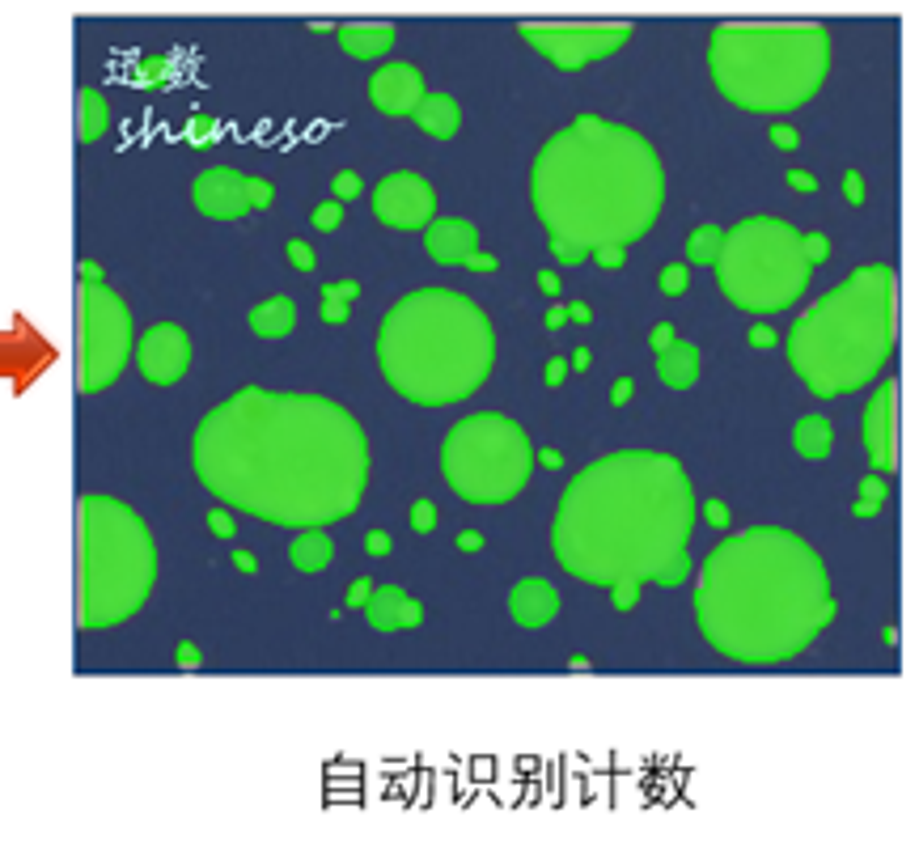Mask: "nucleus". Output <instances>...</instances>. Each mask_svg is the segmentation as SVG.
<instances>
[{
	"label": "nucleus",
	"instance_id": "f257e3e1",
	"mask_svg": "<svg viewBox=\"0 0 919 843\" xmlns=\"http://www.w3.org/2000/svg\"><path fill=\"white\" fill-rule=\"evenodd\" d=\"M191 462L221 509L272 526H335L369 488V437L327 394L246 386L195 428Z\"/></svg>",
	"mask_w": 919,
	"mask_h": 843
},
{
	"label": "nucleus",
	"instance_id": "f03ea898",
	"mask_svg": "<svg viewBox=\"0 0 919 843\" xmlns=\"http://www.w3.org/2000/svg\"><path fill=\"white\" fill-rule=\"evenodd\" d=\"M695 492L687 466L661 450H619L581 466L551 517V555L572 581L678 589L691 581Z\"/></svg>",
	"mask_w": 919,
	"mask_h": 843
},
{
	"label": "nucleus",
	"instance_id": "7ed1b4c3",
	"mask_svg": "<svg viewBox=\"0 0 919 843\" xmlns=\"http://www.w3.org/2000/svg\"><path fill=\"white\" fill-rule=\"evenodd\" d=\"M835 619L822 555L801 534L750 526L704 555L695 585L699 636L733 666L797 661Z\"/></svg>",
	"mask_w": 919,
	"mask_h": 843
},
{
	"label": "nucleus",
	"instance_id": "20e7f679",
	"mask_svg": "<svg viewBox=\"0 0 919 843\" xmlns=\"http://www.w3.org/2000/svg\"><path fill=\"white\" fill-rule=\"evenodd\" d=\"M530 204L547 242L632 246L657 225L665 204V170L648 140L598 115L560 128L530 166Z\"/></svg>",
	"mask_w": 919,
	"mask_h": 843
},
{
	"label": "nucleus",
	"instance_id": "39448f33",
	"mask_svg": "<svg viewBox=\"0 0 919 843\" xmlns=\"http://www.w3.org/2000/svg\"><path fill=\"white\" fill-rule=\"evenodd\" d=\"M496 331L483 306L454 289L399 297L377 327V369L399 399L416 407L462 403L488 382Z\"/></svg>",
	"mask_w": 919,
	"mask_h": 843
},
{
	"label": "nucleus",
	"instance_id": "423d86ee",
	"mask_svg": "<svg viewBox=\"0 0 919 843\" xmlns=\"http://www.w3.org/2000/svg\"><path fill=\"white\" fill-rule=\"evenodd\" d=\"M898 348V272L894 263H864L826 289L788 327L784 352L792 373L818 399L856 394Z\"/></svg>",
	"mask_w": 919,
	"mask_h": 843
},
{
	"label": "nucleus",
	"instance_id": "0eeeda50",
	"mask_svg": "<svg viewBox=\"0 0 919 843\" xmlns=\"http://www.w3.org/2000/svg\"><path fill=\"white\" fill-rule=\"evenodd\" d=\"M708 73L720 98L746 115H792L831 73L822 22H720L708 39Z\"/></svg>",
	"mask_w": 919,
	"mask_h": 843
},
{
	"label": "nucleus",
	"instance_id": "6e6552de",
	"mask_svg": "<svg viewBox=\"0 0 919 843\" xmlns=\"http://www.w3.org/2000/svg\"><path fill=\"white\" fill-rule=\"evenodd\" d=\"M157 547L144 517L115 496L89 492L77 505V623L106 632L128 623L153 594Z\"/></svg>",
	"mask_w": 919,
	"mask_h": 843
},
{
	"label": "nucleus",
	"instance_id": "1a4fd4ad",
	"mask_svg": "<svg viewBox=\"0 0 919 843\" xmlns=\"http://www.w3.org/2000/svg\"><path fill=\"white\" fill-rule=\"evenodd\" d=\"M712 267L729 306L746 314H780L797 306L814 276L801 250V229L780 217H750L725 229Z\"/></svg>",
	"mask_w": 919,
	"mask_h": 843
},
{
	"label": "nucleus",
	"instance_id": "9d476101",
	"mask_svg": "<svg viewBox=\"0 0 919 843\" xmlns=\"http://www.w3.org/2000/svg\"><path fill=\"white\" fill-rule=\"evenodd\" d=\"M534 445L526 428L500 411H475L449 424L441 441V475L466 505H509L526 492Z\"/></svg>",
	"mask_w": 919,
	"mask_h": 843
},
{
	"label": "nucleus",
	"instance_id": "9b49d317",
	"mask_svg": "<svg viewBox=\"0 0 919 843\" xmlns=\"http://www.w3.org/2000/svg\"><path fill=\"white\" fill-rule=\"evenodd\" d=\"M136 348L128 301L106 280H85L77 293V386L81 394H102L119 382Z\"/></svg>",
	"mask_w": 919,
	"mask_h": 843
},
{
	"label": "nucleus",
	"instance_id": "f8f14e48",
	"mask_svg": "<svg viewBox=\"0 0 919 843\" xmlns=\"http://www.w3.org/2000/svg\"><path fill=\"white\" fill-rule=\"evenodd\" d=\"M517 34L526 39L547 64H555L560 73H581L593 60H610L615 51L627 47V39L636 34L632 22H521Z\"/></svg>",
	"mask_w": 919,
	"mask_h": 843
},
{
	"label": "nucleus",
	"instance_id": "ddd939ff",
	"mask_svg": "<svg viewBox=\"0 0 919 843\" xmlns=\"http://www.w3.org/2000/svg\"><path fill=\"white\" fill-rule=\"evenodd\" d=\"M373 217L390 229H428L437 221V191L424 174L394 170L373 187Z\"/></svg>",
	"mask_w": 919,
	"mask_h": 843
},
{
	"label": "nucleus",
	"instance_id": "4468645a",
	"mask_svg": "<svg viewBox=\"0 0 919 843\" xmlns=\"http://www.w3.org/2000/svg\"><path fill=\"white\" fill-rule=\"evenodd\" d=\"M136 369L149 386H174L183 382L191 365V339L178 322H153L149 331L136 339Z\"/></svg>",
	"mask_w": 919,
	"mask_h": 843
},
{
	"label": "nucleus",
	"instance_id": "2eb2a0df",
	"mask_svg": "<svg viewBox=\"0 0 919 843\" xmlns=\"http://www.w3.org/2000/svg\"><path fill=\"white\" fill-rule=\"evenodd\" d=\"M864 450H869L873 475L898 471V382L886 378L881 390H873L864 407Z\"/></svg>",
	"mask_w": 919,
	"mask_h": 843
},
{
	"label": "nucleus",
	"instance_id": "dca6fc26",
	"mask_svg": "<svg viewBox=\"0 0 919 843\" xmlns=\"http://www.w3.org/2000/svg\"><path fill=\"white\" fill-rule=\"evenodd\" d=\"M191 200L212 221H242L246 212H255V200H250V174L233 170V166L204 170L191 187Z\"/></svg>",
	"mask_w": 919,
	"mask_h": 843
},
{
	"label": "nucleus",
	"instance_id": "f3484780",
	"mask_svg": "<svg viewBox=\"0 0 919 843\" xmlns=\"http://www.w3.org/2000/svg\"><path fill=\"white\" fill-rule=\"evenodd\" d=\"M424 94L428 89H424V77H420L416 64H386V68H377L373 81H369V102L390 119L411 115Z\"/></svg>",
	"mask_w": 919,
	"mask_h": 843
},
{
	"label": "nucleus",
	"instance_id": "a211bd4d",
	"mask_svg": "<svg viewBox=\"0 0 919 843\" xmlns=\"http://www.w3.org/2000/svg\"><path fill=\"white\" fill-rule=\"evenodd\" d=\"M509 615H513L517 627L538 632V627H547L555 615H560V589H555L551 581H543V577L517 581V589L509 594Z\"/></svg>",
	"mask_w": 919,
	"mask_h": 843
},
{
	"label": "nucleus",
	"instance_id": "6ab92c4d",
	"mask_svg": "<svg viewBox=\"0 0 919 843\" xmlns=\"http://www.w3.org/2000/svg\"><path fill=\"white\" fill-rule=\"evenodd\" d=\"M365 615H369V627H377V632H411V627H420L424 606L411 594H403L399 585H382L369 594Z\"/></svg>",
	"mask_w": 919,
	"mask_h": 843
},
{
	"label": "nucleus",
	"instance_id": "aec40b11",
	"mask_svg": "<svg viewBox=\"0 0 919 843\" xmlns=\"http://www.w3.org/2000/svg\"><path fill=\"white\" fill-rule=\"evenodd\" d=\"M424 246L437 263H466L479 250V229L462 217H441L424 229Z\"/></svg>",
	"mask_w": 919,
	"mask_h": 843
},
{
	"label": "nucleus",
	"instance_id": "412c9836",
	"mask_svg": "<svg viewBox=\"0 0 919 843\" xmlns=\"http://www.w3.org/2000/svg\"><path fill=\"white\" fill-rule=\"evenodd\" d=\"M699 369H704V356L691 339H674L665 352H657V378L670 390H691L699 382Z\"/></svg>",
	"mask_w": 919,
	"mask_h": 843
},
{
	"label": "nucleus",
	"instance_id": "4be33fe9",
	"mask_svg": "<svg viewBox=\"0 0 919 843\" xmlns=\"http://www.w3.org/2000/svg\"><path fill=\"white\" fill-rule=\"evenodd\" d=\"M394 39H399V30H394L390 22H356V26H339V47L348 51L352 60H377V56H386V51L394 47Z\"/></svg>",
	"mask_w": 919,
	"mask_h": 843
},
{
	"label": "nucleus",
	"instance_id": "5701e85b",
	"mask_svg": "<svg viewBox=\"0 0 919 843\" xmlns=\"http://www.w3.org/2000/svg\"><path fill=\"white\" fill-rule=\"evenodd\" d=\"M411 119L420 123V132L432 136V140H449V136H458L462 128V106L449 98V94H424L420 106L411 111Z\"/></svg>",
	"mask_w": 919,
	"mask_h": 843
},
{
	"label": "nucleus",
	"instance_id": "b1692460",
	"mask_svg": "<svg viewBox=\"0 0 919 843\" xmlns=\"http://www.w3.org/2000/svg\"><path fill=\"white\" fill-rule=\"evenodd\" d=\"M288 560H293L297 572H322L331 560H335V543L331 534L322 526H310V530H297L293 547H288Z\"/></svg>",
	"mask_w": 919,
	"mask_h": 843
},
{
	"label": "nucleus",
	"instance_id": "393cba45",
	"mask_svg": "<svg viewBox=\"0 0 919 843\" xmlns=\"http://www.w3.org/2000/svg\"><path fill=\"white\" fill-rule=\"evenodd\" d=\"M293 327H297V306L288 297H267L250 310V331L259 339H284Z\"/></svg>",
	"mask_w": 919,
	"mask_h": 843
},
{
	"label": "nucleus",
	"instance_id": "a878e982",
	"mask_svg": "<svg viewBox=\"0 0 919 843\" xmlns=\"http://www.w3.org/2000/svg\"><path fill=\"white\" fill-rule=\"evenodd\" d=\"M831 445H835V433H831V420L826 416H801L792 424V450H797L805 462L831 458Z\"/></svg>",
	"mask_w": 919,
	"mask_h": 843
},
{
	"label": "nucleus",
	"instance_id": "bb28decb",
	"mask_svg": "<svg viewBox=\"0 0 919 843\" xmlns=\"http://www.w3.org/2000/svg\"><path fill=\"white\" fill-rule=\"evenodd\" d=\"M720 242H725V229H720V225H699V229H691V238H687V263L712 267L716 255H720Z\"/></svg>",
	"mask_w": 919,
	"mask_h": 843
},
{
	"label": "nucleus",
	"instance_id": "cd10ccee",
	"mask_svg": "<svg viewBox=\"0 0 919 843\" xmlns=\"http://www.w3.org/2000/svg\"><path fill=\"white\" fill-rule=\"evenodd\" d=\"M106 98L98 94V89H81V140L89 145V140H98L106 132Z\"/></svg>",
	"mask_w": 919,
	"mask_h": 843
},
{
	"label": "nucleus",
	"instance_id": "c85d7f7f",
	"mask_svg": "<svg viewBox=\"0 0 919 843\" xmlns=\"http://www.w3.org/2000/svg\"><path fill=\"white\" fill-rule=\"evenodd\" d=\"M657 289L665 297H682L691 289V272H687V263H665L661 267V276H657Z\"/></svg>",
	"mask_w": 919,
	"mask_h": 843
},
{
	"label": "nucleus",
	"instance_id": "c756f323",
	"mask_svg": "<svg viewBox=\"0 0 919 843\" xmlns=\"http://www.w3.org/2000/svg\"><path fill=\"white\" fill-rule=\"evenodd\" d=\"M640 594H644V585L640 581H619L615 589H610V602H615V611H636L640 606Z\"/></svg>",
	"mask_w": 919,
	"mask_h": 843
},
{
	"label": "nucleus",
	"instance_id": "7c9ffc66",
	"mask_svg": "<svg viewBox=\"0 0 919 843\" xmlns=\"http://www.w3.org/2000/svg\"><path fill=\"white\" fill-rule=\"evenodd\" d=\"M801 250H805L809 267H818V263L831 259V238H826V233H801Z\"/></svg>",
	"mask_w": 919,
	"mask_h": 843
},
{
	"label": "nucleus",
	"instance_id": "2f4dec72",
	"mask_svg": "<svg viewBox=\"0 0 919 843\" xmlns=\"http://www.w3.org/2000/svg\"><path fill=\"white\" fill-rule=\"evenodd\" d=\"M856 492H860V500L886 505V500H890V483H886V475H873V471H869V475L860 479V488H856Z\"/></svg>",
	"mask_w": 919,
	"mask_h": 843
},
{
	"label": "nucleus",
	"instance_id": "473e14b6",
	"mask_svg": "<svg viewBox=\"0 0 919 843\" xmlns=\"http://www.w3.org/2000/svg\"><path fill=\"white\" fill-rule=\"evenodd\" d=\"M589 259L602 267V272H619V267L627 263V255H623V246H598V250H589Z\"/></svg>",
	"mask_w": 919,
	"mask_h": 843
},
{
	"label": "nucleus",
	"instance_id": "72a5a7b5",
	"mask_svg": "<svg viewBox=\"0 0 919 843\" xmlns=\"http://www.w3.org/2000/svg\"><path fill=\"white\" fill-rule=\"evenodd\" d=\"M331 187H335V200L344 204V200H356V195H360V187H365V183H360V174H352V170H339Z\"/></svg>",
	"mask_w": 919,
	"mask_h": 843
},
{
	"label": "nucleus",
	"instance_id": "f704fd0d",
	"mask_svg": "<svg viewBox=\"0 0 919 843\" xmlns=\"http://www.w3.org/2000/svg\"><path fill=\"white\" fill-rule=\"evenodd\" d=\"M551 255H555V263H560V267H581L589 259L581 246H568V242H551Z\"/></svg>",
	"mask_w": 919,
	"mask_h": 843
},
{
	"label": "nucleus",
	"instance_id": "c9c22d12",
	"mask_svg": "<svg viewBox=\"0 0 919 843\" xmlns=\"http://www.w3.org/2000/svg\"><path fill=\"white\" fill-rule=\"evenodd\" d=\"M771 145H776V149H784V153H792V149H797L801 145V136H797V128H788V123H771Z\"/></svg>",
	"mask_w": 919,
	"mask_h": 843
},
{
	"label": "nucleus",
	"instance_id": "e433bc0d",
	"mask_svg": "<svg viewBox=\"0 0 919 843\" xmlns=\"http://www.w3.org/2000/svg\"><path fill=\"white\" fill-rule=\"evenodd\" d=\"M864 195H869V191H864L860 170H848V174H843V200H848L852 208H860V204H864Z\"/></svg>",
	"mask_w": 919,
	"mask_h": 843
},
{
	"label": "nucleus",
	"instance_id": "4c0bfd02",
	"mask_svg": "<svg viewBox=\"0 0 919 843\" xmlns=\"http://www.w3.org/2000/svg\"><path fill=\"white\" fill-rule=\"evenodd\" d=\"M339 221H344V204H339V200L314 208V225L318 229H339Z\"/></svg>",
	"mask_w": 919,
	"mask_h": 843
},
{
	"label": "nucleus",
	"instance_id": "58836bf2",
	"mask_svg": "<svg viewBox=\"0 0 919 843\" xmlns=\"http://www.w3.org/2000/svg\"><path fill=\"white\" fill-rule=\"evenodd\" d=\"M411 526H416L420 534H428L432 526H437V509H432V500H416V509H411Z\"/></svg>",
	"mask_w": 919,
	"mask_h": 843
},
{
	"label": "nucleus",
	"instance_id": "ea45409f",
	"mask_svg": "<svg viewBox=\"0 0 919 843\" xmlns=\"http://www.w3.org/2000/svg\"><path fill=\"white\" fill-rule=\"evenodd\" d=\"M288 263H293L297 272H314V250L293 238V242H288Z\"/></svg>",
	"mask_w": 919,
	"mask_h": 843
},
{
	"label": "nucleus",
	"instance_id": "a19ab883",
	"mask_svg": "<svg viewBox=\"0 0 919 843\" xmlns=\"http://www.w3.org/2000/svg\"><path fill=\"white\" fill-rule=\"evenodd\" d=\"M746 339H750V348H759V352H767V348H776V344H780V335H776V331H771V327H767V322H754V327H750V335H746Z\"/></svg>",
	"mask_w": 919,
	"mask_h": 843
},
{
	"label": "nucleus",
	"instance_id": "79ce46f5",
	"mask_svg": "<svg viewBox=\"0 0 919 843\" xmlns=\"http://www.w3.org/2000/svg\"><path fill=\"white\" fill-rule=\"evenodd\" d=\"M674 339H678V331H674V322H657V327H653V331H648V348H653V352H665V348H670V344H674Z\"/></svg>",
	"mask_w": 919,
	"mask_h": 843
},
{
	"label": "nucleus",
	"instance_id": "37998d69",
	"mask_svg": "<svg viewBox=\"0 0 919 843\" xmlns=\"http://www.w3.org/2000/svg\"><path fill=\"white\" fill-rule=\"evenodd\" d=\"M784 183H788L792 191H801V195H814V191H818V178H814V174H805V170H788V174H784Z\"/></svg>",
	"mask_w": 919,
	"mask_h": 843
},
{
	"label": "nucleus",
	"instance_id": "c03bdc74",
	"mask_svg": "<svg viewBox=\"0 0 919 843\" xmlns=\"http://www.w3.org/2000/svg\"><path fill=\"white\" fill-rule=\"evenodd\" d=\"M568 356H551V361H547V373H543V378H547V386H564L568 382Z\"/></svg>",
	"mask_w": 919,
	"mask_h": 843
},
{
	"label": "nucleus",
	"instance_id": "a18cd8bd",
	"mask_svg": "<svg viewBox=\"0 0 919 843\" xmlns=\"http://www.w3.org/2000/svg\"><path fill=\"white\" fill-rule=\"evenodd\" d=\"M250 200H255V208H267L276 200V187L263 183V178H250Z\"/></svg>",
	"mask_w": 919,
	"mask_h": 843
},
{
	"label": "nucleus",
	"instance_id": "49530a36",
	"mask_svg": "<svg viewBox=\"0 0 919 843\" xmlns=\"http://www.w3.org/2000/svg\"><path fill=\"white\" fill-rule=\"evenodd\" d=\"M322 322H331V327L348 322V301H322Z\"/></svg>",
	"mask_w": 919,
	"mask_h": 843
},
{
	"label": "nucleus",
	"instance_id": "de8ad7c7",
	"mask_svg": "<svg viewBox=\"0 0 919 843\" xmlns=\"http://www.w3.org/2000/svg\"><path fill=\"white\" fill-rule=\"evenodd\" d=\"M360 289L352 280H344V284H327V289H322V301H352Z\"/></svg>",
	"mask_w": 919,
	"mask_h": 843
},
{
	"label": "nucleus",
	"instance_id": "09e8293b",
	"mask_svg": "<svg viewBox=\"0 0 919 843\" xmlns=\"http://www.w3.org/2000/svg\"><path fill=\"white\" fill-rule=\"evenodd\" d=\"M704 522H708V526H729L733 517H729V509L720 505V500H708V505H704Z\"/></svg>",
	"mask_w": 919,
	"mask_h": 843
},
{
	"label": "nucleus",
	"instance_id": "8fccbe9b",
	"mask_svg": "<svg viewBox=\"0 0 919 843\" xmlns=\"http://www.w3.org/2000/svg\"><path fill=\"white\" fill-rule=\"evenodd\" d=\"M632 394H636V382H632V378H619L615 390H610V403H615V407H627V403H632Z\"/></svg>",
	"mask_w": 919,
	"mask_h": 843
},
{
	"label": "nucleus",
	"instance_id": "3c124183",
	"mask_svg": "<svg viewBox=\"0 0 919 843\" xmlns=\"http://www.w3.org/2000/svg\"><path fill=\"white\" fill-rule=\"evenodd\" d=\"M534 280H538V289H543V297H560V289H564V284H560V276H555V272H547V267H543V272H538Z\"/></svg>",
	"mask_w": 919,
	"mask_h": 843
},
{
	"label": "nucleus",
	"instance_id": "603ef678",
	"mask_svg": "<svg viewBox=\"0 0 919 843\" xmlns=\"http://www.w3.org/2000/svg\"><path fill=\"white\" fill-rule=\"evenodd\" d=\"M564 314H568V322H576V327H585V322L593 318V310L585 306V301H572V306H564Z\"/></svg>",
	"mask_w": 919,
	"mask_h": 843
},
{
	"label": "nucleus",
	"instance_id": "864d4df0",
	"mask_svg": "<svg viewBox=\"0 0 919 843\" xmlns=\"http://www.w3.org/2000/svg\"><path fill=\"white\" fill-rule=\"evenodd\" d=\"M208 526H212V534H221V538H229V534H233V522H229V513H225V509H216V513L208 517Z\"/></svg>",
	"mask_w": 919,
	"mask_h": 843
},
{
	"label": "nucleus",
	"instance_id": "5fc2aeb1",
	"mask_svg": "<svg viewBox=\"0 0 919 843\" xmlns=\"http://www.w3.org/2000/svg\"><path fill=\"white\" fill-rule=\"evenodd\" d=\"M369 594H373V581H356V585H352V594H348V606H365V602H369Z\"/></svg>",
	"mask_w": 919,
	"mask_h": 843
},
{
	"label": "nucleus",
	"instance_id": "6e6d98bb",
	"mask_svg": "<svg viewBox=\"0 0 919 843\" xmlns=\"http://www.w3.org/2000/svg\"><path fill=\"white\" fill-rule=\"evenodd\" d=\"M466 267H471V272H496V267H500V263H496L492 255H479V250H475V255H471V259H466Z\"/></svg>",
	"mask_w": 919,
	"mask_h": 843
},
{
	"label": "nucleus",
	"instance_id": "4d7b16f0",
	"mask_svg": "<svg viewBox=\"0 0 919 843\" xmlns=\"http://www.w3.org/2000/svg\"><path fill=\"white\" fill-rule=\"evenodd\" d=\"M534 462H543L547 471H560V466H564V454H560V450H543V454H534Z\"/></svg>",
	"mask_w": 919,
	"mask_h": 843
},
{
	"label": "nucleus",
	"instance_id": "13d9d810",
	"mask_svg": "<svg viewBox=\"0 0 919 843\" xmlns=\"http://www.w3.org/2000/svg\"><path fill=\"white\" fill-rule=\"evenodd\" d=\"M589 356H593L589 348H576V352L568 356V369H576V373H585V369H589Z\"/></svg>",
	"mask_w": 919,
	"mask_h": 843
},
{
	"label": "nucleus",
	"instance_id": "bf43d9fd",
	"mask_svg": "<svg viewBox=\"0 0 919 843\" xmlns=\"http://www.w3.org/2000/svg\"><path fill=\"white\" fill-rule=\"evenodd\" d=\"M365 547H369L373 555H386V551H390V538H386V534H369V538H365Z\"/></svg>",
	"mask_w": 919,
	"mask_h": 843
},
{
	"label": "nucleus",
	"instance_id": "052dcab7",
	"mask_svg": "<svg viewBox=\"0 0 919 843\" xmlns=\"http://www.w3.org/2000/svg\"><path fill=\"white\" fill-rule=\"evenodd\" d=\"M881 513V505H873V500H856L852 505V517H877Z\"/></svg>",
	"mask_w": 919,
	"mask_h": 843
},
{
	"label": "nucleus",
	"instance_id": "680f3d73",
	"mask_svg": "<svg viewBox=\"0 0 919 843\" xmlns=\"http://www.w3.org/2000/svg\"><path fill=\"white\" fill-rule=\"evenodd\" d=\"M543 322H547V331H560V327H564V322H568V314H564V306H555V310H551V314H547Z\"/></svg>",
	"mask_w": 919,
	"mask_h": 843
},
{
	"label": "nucleus",
	"instance_id": "e2e57ef3",
	"mask_svg": "<svg viewBox=\"0 0 919 843\" xmlns=\"http://www.w3.org/2000/svg\"><path fill=\"white\" fill-rule=\"evenodd\" d=\"M458 547H462V551H479V547H483V534H462Z\"/></svg>",
	"mask_w": 919,
	"mask_h": 843
},
{
	"label": "nucleus",
	"instance_id": "0e129e2a",
	"mask_svg": "<svg viewBox=\"0 0 919 843\" xmlns=\"http://www.w3.org/2000/svg\"><path fill=\"white\" fill-rule=\"evenodd\" d=\"M178 657H183V666H195V649H191V644H183V649H178Z\"/></svg>",
	"mask_w": 919,
	"mask_h": 843
},
{
	"label": "nucleus",
	"instance_id": "69168bd1",
	"mask_svg": "<svg viewBox=\"0 0 919 843\" xmlns=\"http://www.w3.org/2000/svg\"><path fill=\"white\" fill-rule=\"evenodd\" d=\"M233 560H238V564H242L246 572H255V560H250V555H246V551H238V555H233Z\"/></svg>",
	"mask_w": 919,
	"mask_h": 843
}]
</instances>
